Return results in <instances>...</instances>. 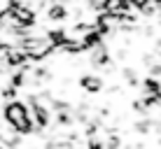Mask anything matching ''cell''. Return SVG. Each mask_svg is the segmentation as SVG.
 <instances>
[{
    "instance_id": "obj_1",
    "label": "cell",
    "mask_w": 161,
    "mask_h": 149,
    "mask_svg": "<svg viewBox=\"0 0 161 149\" xmlns=\"http://www.w3.org/2000/svg\"><path fill=\"white\" fill-rule=\"evenodd\" d=\"M3 117H5V124L12 126L16 133H21V135H28V133H33V128H35V124H33V114H31L28 105H26L24 100L7 103V105H5Z\"/></svg>"
},
{
    "instance_id": "obj_2",
    "label": "cell",
    "mask_w": 161,
    "mask_h": 149,
    "mask_svg": "<svg viewBox=\"0 0 161 149\" xmlns=\"http://www.w3.org/2000/svg\"><path fill=\"white\" fill-rule=\"evenodd\" d=\"M80 84H82V89H84L86 93H98L103 89V79L98 75H82Z\"/></svg>"
},
{
    "instance_id": "obj_3",
    "label": "cell",
    "mask_w": 161,
    "mask_h": 149,
    "mask_svg": "<svg viewBox=\"0 0 161 149\" xmlns=\"http://www.w3.org/2000/svg\"><path fill=\"white\" fill-rule=\"evenodd\" d=\"M126 3L133 5V7H138V9H142V7H145V5L149 3V0H126Z\"/></svg>"
},
{
    "instance_id": "obj_4",
    "label": "cell",
    "mask_w": 161,
    "mask_h": 149,
    "mask_svg": "<svg viewBox=\"0 0 161 149\" xmlns=\"http://www.w3.org/2000/svg\"><path fill=\"white\" fill-rule=\"evenodd\" d=\"M0 149H5V147H3V145H0Z\"/></svg>"
}]
</instances>
